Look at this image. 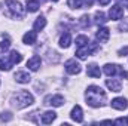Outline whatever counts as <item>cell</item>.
I'll use <instances>...</instances> for the list:
<instances>
[{
    "label": "cell",
    "instance_id": "28",
    "mask_svg": "<svg viewBox=\"0 0 128 126\" xmlns=\"http://www.w3.org/2000/svg\"><path fill=\"white\" fill-rule=\"evenodd\" d=\"M115 125H125V126H128V117H119V119H116L115 122H113Z\"/></svg>",
    "mask_w": 128,
    "mask_h": 126
},
{
    "label": "cell",
    "instance_id": "20",
    "mask_svg": "<svg viewBox=\"0 0 128 126\" xmlns=\"http://www.w3.org/2000/svg\"><path fill=\"white\" fill-rule=\"evenodd\" d=\"M70 43H72V36H70V33H66L61 36V39H60V46L61 48H68L70 46Z\"/></svg>",
    "mask_w": 128,
    "mask_h": 126
},
{
    "label": "cell",
    "instance_id": "14",
    "mask_svg": "<svg viewBox=\"0 0 128 126\" xmlns=\"http://www.w3.org/2000/svg\"><path fill=\"white\" fill-rule=\"evenodd\" d=\"M86 74H88L90 77H94V79L100 77V76H101L100 67H98L97 64H90V65H88V68H86Z\"/></svg>",
    "mask_w": 128,
    "mask_h": 126
},
{
    "label": "cell",
    "instance_id": "10",
    "mask_svg": "<svg viewBox=\"0 0 128 126\" xmlns=\"http://www.w3.org/2000/svg\"><path fill=\"white\" fill-rule=\"evenodd\" d=\"M70 117H72V120H74L76 123H82V122H84V111H82V108H80L79 105H74V107L72 108Z\"/></svg>",
    "mask_w": 128,
    "mask_h": 126
},
{
    "label": "cell",
    "instance_id": "33",
    "mask_svg": "<svg viewBox=\"0 0 128 126\" xmlns=\"http://www.w3.org/2000/svg\"><path fill=\"white\" fill-rule=\"evenodd\" d=\"M124 1H128V0H124Z\"/></svg>",
    "mask_w": 128,
    "mask_h": 126
},
{
    "label": "cell",
    "instance_id": "13",
    "mask_svg": "<svg viewBox=\"0 0 128 126\" xmlns=\"http://www.w3.org/2000/svg\"><path fill=\"white\" fill-rule=\"evenodd\" d=\"M40 64H42V61H40V57L34 55V57H32V58L27 61V67H28L32 71H37V70H39V67H40Z\"/></svg>",
    "mask_w": 128,
    "mask_h": 126
},
{
    "label": "cell",
    "instance_id": "1",
    "mask_svg": "<svg viewBox=\"0 0 128 126\" xmlns=\"http://www.w3.org/2000/svg\"><path fill=\"white\" fill-rule=\"evenodd\" d=\"M85 98H86V104L91 105V107H101L104 102H106V92L96 85H91L88 86L86 92H85Z\"/></svg>",
    "mask_w": 128,
    "mask_h": 126
},
{
    "label": "cell",
    "instance_id": "22",
    "mask_svg": "<svg viewBox=\"0 0 128 126\" xmlns=\"http://www.w3.org/2000/svg\"><path fill=\"white\" fill-rule=\"evenodd\" d=\"M26 6H27V10H28V12H37V9H39V1H37V0H27V1H26Z\"/></svg>",
    "mask_w": 128,
    "mask_h": 126
},
{
    "label": "cell",
    "instance_id": "8",
    "mask_svg": "<svg viewBox=\"0 0 128 126\" xmlns=\"http://www.w3.org/2000/svg\"><path fill=\"white\" fill-rule=\"evenodd\" d=\"M109 16H110V19L118 21V19H121V18L124 16V9H122L119 4H115V6L110 7V10H109Z\"/></svg>",
    "mask_w": 128,
    "mask_h": 126
},
{
    "label": "cell",
    "instance_id": "19",
    "mask_svg": "<svg viewBox=\"0 0 128 126\" xmlns=\"http://www.w3.org/2000/svg\"><path fill=\"white\" fill-rule=\"evenodd\" d=\"M9 61L12 65H15V64H20L22 61V55L20 54V52H16V51H12L10 54H9Z\"/></svg>",
    "mask_w": 128,
    "mask_h": 126
},
{
    "label": "cell",
    "instance_id": "26",
    "mask_svg": "<svg viewBox=\"0 0 128 126\" xmlns=\"http://www.w3.org/2000/svg\"><path fill=\"white\" fill-rule=\"evenodd\" d=\"M10 68H12L10 61H6L4 58H0V70H3V71H9Z\"/></svg>",
    "mask_w": 128,
    "mask_h": 126
},
{
    "label": "cell",
    "instance_id": "5",
    "mask_svg": "<svg viewBox=\"0 0 128 126\" xmlns=\"http://www.w3.org/2000/svg\"><path fill=\"white\" fill-rule=\"evenodd\" d=\"M97 51V43H88V45H85V46H80V48H78V51H76V57L79 58V60H86L91 54H94Z\"/></svg>",
    "mask_w": 128,
    "mask_h": 126
},
{
    "label": "cell",
    "instance_id": "30",
    "mask_svg": "<svg viewBox=\"0 0 128 126\" xmlns=\"http://www.w3.org/2000/svg\"><path fill=\"white\" fill-rule=\"evenodd\" d=\"M118 55H119V57H124V55H128V46H125V48H122V49H119V51H118Z\"/></svg>",
    "mask_w": 128,
    "mask_h": 126
},
{
    "label": "cell",
    "instance_id": "34",
    "mask_svg": "<svg viewBox=\"0 0 128 126\" xmlns=\"http://www.w3.org/2000/svg\"><path fill=\"white\" fill-rule=\"evenodd\" d=\"M0 6H2V4H0Z\"/></svg>",
    "mask_w": 128,
    "mask_h": 126
},
{
    "label": "cell",
    "instance_id": "31",
    "mask_svg": "<svg viewBox=\"0 0 128 126\" xmlns=\"http://www.w3.org/2000/svg\"><path fill=\"white\" fill-rule=\"evenodd\" d=\"M98 3H100L101 6H106V4H109V3H110V0H98Z\"/></svg>",
    "mask_w": 128,
    "mask_h": 126
},
{
    "label": "cell",
    "instance_id": "27",
    "mask_svg": "<svg viewBox=\"0 0 128 126\" xmlns=\"http://www.w3.org/2000/svg\"><path fill=\"white\" fill-rule=\"evenodd\" d=\"M9 46H10V40L6 37V40H3V42H0V55L2 54H4L8 49H9Z\"/></svg>",
    "mask_w": 128,
    "mask_h": 126
},
{
    "label": "cell",
    "instance_id": "21",
    "mask_svg": "<svg viewBox=\"0 0 128 126\" xmlns=\"http://www.w3.org/2000/svg\"><path fill=\"white\" fill-rule=\"evenodd\" d=\"M67 4L72 9H82L85 6V0H67Z\"/></svg>",
    "mask_w": 128,
    "mask_h": 126
},
{
    "label": "cell",
    "instance_id": "24",
    "mask_svg": "<svg viewBox=\"0 0 128 126\" xmlns=\"http://www.w3.org/2000/svg\"><path fill=\"white\" fill-rule=\"evenodd\" d=\"M79 24H80V27H82V28H88V27L91 25L90 16H88V15H82V16H80V19H79Z\"/></svg>",
    "mask_w": 128,
    "mask_h": 126
},
{
    "label": "cell",
    "instance_id": "18",
    "mask_svg": "<svg viewBox=\"0 0 128 126\" xmlns=\"http://www.w3.org/2000/svg\"><path fill=\"white\" fill-rule=\"evenodd\" d=\"M45 27H46V19H45V16L36 18V21H34V24H33V28H34L36 31H42Z\"/></svg>",
    "mask_w": 128,
    "mask_h": 126
},
{
    "label": "cell",
    "instance_id": "11",
    "mask_svg": "<svg viewBox=\"0 0 128 126\" xmlns=\"http://www.w3.org/2000/svg\"><path fill=\"white\" fill-rule=\"evenodd\" d=\"M96 37H97V40H98V42L106 43V42L109 40V37H110V30H109L107 27H100V28L97 30Z\"/></svg>",
    "mask_w": 128,
    "mask_h": 126
},
{
    "label": "cell",
    "instance_id": "2",
    "mask_svg": "<svg viewBox=\"0 0 128 126\" xmlns=\"http://www.w3.org/2000/svg\"><path fill=\"white\" fill-rule=\"evenodd\" d=\"M33 102H34V98H33V95L30 94V92H27V91H21V92L15 94L10 98V104H12L15 108H18V110L32 105Z\"/></svg>",
    "mask_w": 128,
    "mask_h": 126
},
{
    "label": "cell",
    "instance_id": "29",
    "mask_svg": "<svg viewBox=\"0 0 128 126\" xmlns=\"http://www.w3.org/2000/svg\"><path fill=\"white\" fill-rule=\"evenodd\" d=\"M119 30H124V31H128V18L125 21H122L121 24H119Z\"/></svg>",
    "mask_w": 128,
    "mask_h": 126
},
{
    "label": "cell",
    "instance_id": "23",
    "mask_svg": "<svg viewBox=\"0 0 128 126\" xmlns=\"http://www.w3.org/2000/svg\"><path fill=\"white\" fill-rule=\"evenodd\" d=\"M94 18H96V19H94V22H96L97 25H100V24H104V22L107 21V19H106V15H104L101 10H97L96 15H94Z\"/></svg>",
    "mask_w": 128,
    "mask_h": 126
},
{
    "label": "cell",
    "instance_id": "4",
    "mask_svg": "<svg viewBox=\"0 0 128 126\" xmlns=\"http://www.w3.org/2000/svg\"><path fill=\"white\" fill-rule=\"evenodd\" d=\"M103 71H104V74L109 76V77H113V76H116V74H121L122 77H124V76L128 77V73L124 71V68H121V65H118V64H106V65L103 67Z\"/></svg>",
    "mask_w": 128,
    "mask_h": 126
},
{
    "label": "cell",
    "instance_id": "9",
    "mask_svg": "<svg viewBox=\"0 0 128 126\" xmlns=\"http://www.w3.org/2000/svg\"><path fill=\"white\" fill-rule=\"evenodd\" d=\"M106 86L112 92H121L122 91V83H121L119 79H107L106 80Z\"/></svg>",
    "mask_w": 128,
    "mask_h": 126
},
{
    "label": "cell",
    "instance_id": "17",
    "mask_svg": "<svg viewBox=\"0 0 128 126\" xmlns=\"http://www.w3.org/2000/svg\"><path fill=\"white\" fill-rule=\"evenodd\" d=\"M22 42L26 43V45H34L36 42H37V34H36V30L34 31H28L24 34V37H22Z\"/></svg>",
    "mask_w": 128,
    "mask_h": 126
},
{
    "label": "cell",
    "instance_id": "7",
    "mask_svg": "<svg viewBox=\"0 0 128 126\" xmlns=\"http://www.w3.org/2000/svg\"><path fill=\"white\" fill-rule=\"evenodd\" d=\"M45 104H46V105H52V107H61L64 104V98L61 95L46 96V98H45Z\"/></svg>",
    "mask_w": 128,
    "mask_h": 126
},
{
    "label": "cell",
    "instance_id": "32",
    "mask_svg": "<svg viewBox=\"0 0 128 126\" xmlns=\"http://www.w3.org/2000/svg\"><path fill=\"white\" fill-rule=\"evenodd\" d=\"M52 1H58V0H52Z\"/></svg>",
    "mask_w": 128,
    "mask_h": 126
},
{
    "label": "cell",
    "instance_id": "3",
    "mask_svg": "<svg viewBox=\"0 0 128 126\" xmlns=\"http://www.w3.org/2000/svg\"><path fill=\"white\" fill-rule=\"evenodd\" d=\"M6 6L9 7V12H10V15L16 19H21V18H24V7H22V4L20 3V1H16V0H6Z\"/></svg>",
    "mask_w": 128,
    "mask_h": 126
},
{
    "label": "cell",
    "instance_id": "15",
    "mask_svg": "<svg viewBox=\"0 0 128 126\" xmlns=\"http://www.w3.org/2000/svg\"><path fill=\"white\" fill-rule=\"evenodd\" d=\"M15 80L18 82V83H30V80H32V77H30V74L27 73V71H18L16 74H15Z\"/></svg>",
    "mask_w": 128,
    "mask_h": 126
},
{
    "label": "cell",
    "instance_id": "16",
    "mask_svg": "<svg viewBox=\"0 0 128 126\" xmlns=\"http://www.w3.org/2000/svg\"><path fill=\"white\" fill-rule=\"evenodd\" d=\"M55 117H57V113L55 111H45L43 114H42V123L43 125H49V123H52L54 120H55Z\"/></svg>",
    "mask_w": 128,
    "mask_h": 126
},
{
    "label": "cell",
    "instance_id": "25",
    "mask_svg": "<svg viewBox=\"0 0 128 126\" xmlns=\"http://www.w3.org/2000/svg\"><path fill=\"white\" fill-rule=\"evenodd\" d=\"M88 43H90V40H88L86 36H78V37H76V45H78V48L85 46V45H88Z\"/></svg>",
    "mask_w": 128,
    "mask_h": 126
},
{
    "label": "cell",
    "instance_id": "6",
    "mask_svg": "<svg viewBox=\"0 0 128 126\" xmlns=\"http://www.w3.org/2000/svg\"><path fill=\"white\" fill-rule=\"evenodd\" d=\"M64 67H66V71L68 73V74H79L80 73V64L78 63L76 60H68V61H66L64 64Z\"/></svg>",
    "mask_w": 128,
    "mask_h": 126
},
{
    "label": "cell",
    "instance_id": "12",
    "mask_svg": "<svg viewBox=\"0 0 128 126\" xmlns=\"http://www.w3.org/2000/svg\"><path fill=\"white\" fill-rule=\"evenodd\" d=\"M110 105H112V108H115V110H125V108L128 107V101L125 99V98L118 96V98L112 99Z\"/></svg>",
    "mask_w": 128,
    "mask_h": 126
}]
</instances>
